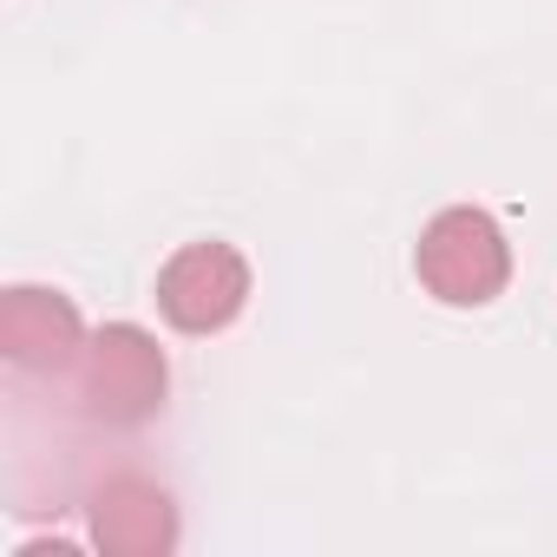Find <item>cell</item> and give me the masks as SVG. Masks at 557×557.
Here are the masks:
<instances>
[{
	"label": "cell",
	"instance_id": "obj_1",
	"mask_svg": "<svg viewBox=\"0 0 557 557\" xmlns=\"http://www.w3.org/2000/svg\"><path fill=\"white\" fill-rule=\"evenodd\" d=\"M413 269L420 283L453 302V309H479L505 289L511 275V249H505V230L485 216V210H440L413 249Z\"/></svg>",
	"mask_w": 557,
	"mask_h": 557
},
{
	"label": "cell",
	"instance_id": "obj_2",
	"mask_svg": "<svg viewBox=\"0 0 557 557\" xmlns=\"http://www.w3.org/2000/svg\"><path fill=\"white\" fill-rule=\"evenodd\" d=\"M79 400L106 426L151 420L158 400H164V355H158V342L145 329H132V322L99 329L86 342V355H79Z\"/></svg>",
	"mask_w": 557,
	"mask_h": 557
},
{
	"label": "cell",
	"instance_id": "obj_3",
	"mask_svg": "<svg viewBox=\"0 0 557 557\" xmlns=\"http://www.w3.org/2000/svg\"><path fill=\"white\" fill-rule=\"evenodd\" d=\"M249 302V262L230 249V243H190L164 262L158 275V309L171 329L184 335H210V329H230L236 309Z\"/></svg>",
	"mask_w": 557,
	"mask_h": 557
},
{
	"label": "cell",
	"instance_id": "obj_4",
	"mask_svg": "<svg viewBox=\"0 0 557 557\" xmlns=\"http://www.w3.org/2000/svg\"><path fill=\"white\" fill-rule=\"evenodd\" d=\"M0 348H8L14 368H79L86 355V329L79 309L53 289H8L0 302Z\"/></svg>",
	"mask_w": 557,
	"mask_h": 557
},
{
	"label": "cell",
	"instance_id": "obj_5",
	"mask_svg": "<svg viewBox=\"0 0 557 557\" xmlns=\"http://www.w3.org/2000/svg\"><path fill=\"white\" fill-rule=\"evenodd\" d=\"M92 537L99 550L112 557H158L177 544V511L158 485L145 479H112L99 498H92Z\"/></svg>",
	"mask_w": 557,
	"mask_h": 557
}]
</instances>
